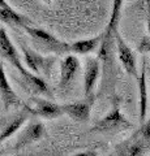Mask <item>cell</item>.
<instances>
[{
  "label": "cell",
  "mask_w": 150,
  "mask_h": 156,
  "mask_svg": "<svg viewBox=\"0 0 150 156\" xmlns=\"http://www.w3.org/2000/svg\"><path fill=\"white\" fill-rule=\"evenodd\" d=\"M24 29L29 34V37L33 39V42L39 47H42L43 50H46L48 52L59 53V55H63V53H67L71 51V46L68 43L57 39L55 35H52L51 33L43 30V29L31 26V25L24 26Z\"/></svg>",
  "instance_id": "1"
},
{
  "label": "cell",
  "mask_w": 150,
  "mask_h": 156,
  "mask_svg": "<svg viewBox=\"0 0 150 156\" xmlns=\"http://www.w3.org/2000/svg\"><path fill=\"white\" fill-rule=\"evenodd\" d=\"M132 128H133L132 122L122 113L119 105L115 104L114 108L94 125L93 131L94 133H107V131L125 130V129H132Z\"/></svg>",
  "instance_id": "2"
},
{
  "label": "cell",
  "mask_w": 150,
  "mask_h": 156,
  "mask_svg": "<svg viewBox=\"0 0 150 156\" xmlns=\"http://www.w3.org/2000/svg\"><path fill=\"white\" fill-rule=\"evenodd\" d=\"M0 56H2L3 58H5L9 64L16 68V69L18 70V73H20L21 78L25 77L27 73L30 72L27 68L24 66L22 61H21V57H20V55H18L16 47H14L12 41L9 39L5 29H3V27H0Z\"/></svg>",
  "instance_id": "3"
},
{
  "label": "cell",
  "mask_w": 150,
  "mask_h": 156,
  "mask_svg": "<svg viewBox=\"0 0 150 156\" xmlns=\"http://www.w3.org/2000/svg\"><path fill=\"white\" fill-rule=\"evenodd\" d=\"M125 0H112V9H111V14H110V20L107 22V26L104 29V33L102 34V42H101V51H99V57L104 58L106 53L108 50V43L111 41V37H114V34L116 33L118 29L120 17H122V9H123V4Z\"/></svg>",
  "instance_id": "4"
},
{
  "label": "cell",
  "mask_w": 150,
  "mask_h": 156,
  "mask_svg": "<svg viewBox=\"0 0 150 156\" xmlns=\"http://www.w3.org/2000/svg\"><path fill=\"white\" fill-rule=\"evenodd\" d=\"M31 101H33V107L25 104V108L29 113H33L34 116L47 119V120H52V119H56V117L64 115L63 113L61 105L54 103V101L39 99V98H33Z\"/></svg>",
  "instance_id": "5"
},
{
  "label": "cell",
  "mask_w": 150,
  "mask_h": 156,
  "mask_svg": "<svg viewBox=\"0 0 150 156\" xmlns=\"http://www.w3.org/2000/svg\"><path fill=\"white\" fill-rule=\"evenodd\" d=\"M114 35H115L116 51H118L119 61L122 62L124 70L127 72L129 76H133V77L137 78L138 70H137V64H136V57H134V53L129 48V46L125 43L124 39L118 34V31H116Z\"/></svg>",
  "instance_id": "6"
},
{
  "label": "cell",
  "mask_w": 150,
  "mask_h": 156,
  "mask_svg": "<svg viewBox=\"0 0 150 156\" xmlns=\"http://www.w3.org/2000/svg\"><path fill=\"white\" fill-rule=\"evenodd\" d=\"M21 51L24 55V60L27 66V69L33 73H46L48 74V70L52 65V60L47 58L45 56H42L41 53H38L37 51L31 50L25 44H21Z\"/></svg>",
  "instance_id": "7"
},
{
  "label": "cell",
  "mask_w": 150,
  "mask_h": 156,
  "mask_svg": "<svg viewBox=\"0 0 150 156\" xmlns=\"http://www.w3.org/2000/svg\"><path fill=\"white\" fill-rule=\"evenodd\" d=\"M99 73H101L99 58L97 57L88 58L85 65V72H84V92H85L86 99H90L93 96L95 85L99 78Z\"/></svg>",
  "instance_id": "8"
},
{
  "label": "cell",
  "mask_w": 150,
  "mask_h": 156,
  "mask_svg": "<svg viewBox=\"0 0 150 156\" xmlns=\"http://www.w3.org/2000/svg\"><path fill=\"white\" fill-rule=\"evenodd\" d=\"M45 126H43L41 122H31L29 124L24 131L20 134V136L17 138L16 143L13 146V150L14 151H20L22 148H25L26 146L31 144L39 140L43 135H45Z\"/></svg>",
  "instance_id": "9"
},
{
  "label": "cell",
  "mask_w": 150,
  "mask_h": 156,
  "mask_svg": "<svg viewBox=\"0 0 150 156\" xmlns=\"http://www.w3.org/2000/svg\"><path fill=\"white\" fill-rule=\"evenodd\" d=\"M138 83V109H140V124L146 121L148 113V82H146V58H142L141 62V72L137 76Z\"/></svg>",
  "instance_id": "10"
},
{
  "label": "cell",
  "mask_w": 150,
  "mask_h": 156,
  "mask_svg": "<svg viewBox=\"0 0 150 156\" xmlns=\"http://www.w3.org/2000/svg\"><path fill=\"white\" fill-rule=\"evenodd\" d=\"M149 147H150L149 140L144 139L138 134V131H136L127 142L120 146L118 154L122 156H144Z\"/></svg>",
  "instance_id": "11"
},
{
  "label": "cell",
  "mask_w": 150,
  "mask_h": 156,
  "mask_svg": "<svg viewBox=\"0 0 150 156\" xmlns=\"http://www.w3.org/2000/svg\"><path fill=\"white\" fill-rule=\"evenodd\" d=\"M80 60L75 55H67L60 61V86H68L80 72Z\"/></svg>",
  "instance_id": "12"
},
{
  "label": "cell",
  "mask_w": 150,
  "mask_h": 156,
  "mask_svg": "<svg viewBox=\"0 0 150 156\" xmlns=\"http://www.w3.org/2000/svg\"><path fill=\"white\" fill-rule=\"evenodd\" d=\"M63 113L69 116L76 122H88L90 119L91 104L89 101H75L61 105Z\"/></svg>",
  "instance_id": "13"
},
{
  "label": "cell",
  "mask_w": 150,
  "mask_h": 156,
  "mask_svg": "<svg viewBox=\"0 0 150 156\" xmlns=\"http://www.w3.org/2000/svg\"><path fill=\"white\" fill-rule=\"evenodd\" d=\"M0 96H2V101L5 109L20 104V99H18L17 94L12 89V86L9 85L5 70H4L2 65H0Z\"/></svg>",
  "instance_id": "14"
},
{
  "label": "cell",
  "mask_w": 150,
  "mask_h": 156,
  "mask_svg": "<svg viewBox=\"0 0 150 156\" xmlns=\"http://www.w3.org/2000/svg\"><path fill=\"white\" fill-rule=\"evenodd\" d=\"M22 80H24V83L26 85V87H29L33 92L45 95L47 98H50V99L52 98V92L50 90V87H48V85L45 82L43 78L38 77L35 73L29 72L25 77H22Z\"/></svg>",
  "instance_id": "15"
},
{
  "label": "cell",
  "mask_w": 150,
  "mask_h": 156,
  "mask_svg": "<svg viewBox=\"0 0 150 156\" xmlns=\"http://www.w3.org/2000/svg\"><path fill=\"white\" fill-rule=\"evenodd\" d=\"M0 21L7 25H12V26H27L31 25V21L29 20L26 16L20 14L14 11L13 8H0Z\"/></svg>",
  "instance_id": "16"
},
{
  "label": "cell",
  "mask_w": 150,
  "mask_h": 156,
  "mask_svg": "<svg viewBox=\"0 0 150 156\" xmlns=\"http://www.w3.org/2000/svg\"><path fill=\"white\" fill-rule=\"evenodd\" d=\"M103 35H97L90 39H82V41H77L73 44H71V51L76 53V55H86L95 51L99 47L101 42H102Z\"/></svg>",
  "instance_id": "17"
},
{
  "label": "cell",
  "mask_w": 150,
  "mask_h": 156,
  "mask_svg": "<svg viewBox=\"0 0 150 156\" xmlns=\"http://www.w3.org/2000/svg\"><path fill=\"white\" fill-rule=\"evenodd\" d=\"M27 120V113L26 112H22V113H18L16 117H13V119L9 121V122L4 126L2 133H0V143H3L4 140H7L8 138H11V136L17 133V130L21 129V126L25 124V121Z\"/></svg>",
  "instance_id": "18"
},
{
  "label": "cell",
  "mask_w": 150,
  "mask_h": 156,
  "mask_svg": "<svg viewBox=\"0 0 150 156\" xmlns=\"http://www.w3.org/2000/svg\"><path fill=\"white\" fill-rule=\"evenodd\" d=\"M138 134L141 135L144 139H146L150 142V119L141 125V129L138 130Z\"/></svg>",
  "instance_id": "19"
},
{
  "label": "cell",
  "mask_w": 150,
  "mask_h": 156,
  "mask_svg": "<svg viewBox=\"0 0 150 156\" xmlns=\"http://www.w3.org/2000/svg\"><path fill=\"white\" fill-rule=\"evenodd\" d=\"M138 51L140 52H149L150 53V38L149 37H145L141 43H140V47H138Z\"/></svg>",
  "instance_id": "20"
},
{
  "label": "cell",
  "mask_w": 150,
  "mask_h": 156,
  "mask_svg": "<svg viewBox=\"0 0 150 156\" xmlns=\"http://www.w3.org/2000/svg\"><path fill=\"white\" fill-rule=\"evenodd\" d=\"M75 156H98V154H97L95 151H84V152L76 154Z\"/></svg>",
  "instance_id": "21"
},
{
  "label": "cell",
  "mask_w": 150,
  "mask_h": 156,
  "mask_svg": "<svg viewBox=\"0 0 150 156\" xmlns=\"http://www.w3.org/2000/svg\"><path fill=\"white\" fill-rule=\"evenodd\" d=\"M0 8H12L5 0H0Z\"/></svg>",
  "instance_id": "22"
},
{
  "label": "cell",
  "mask_w": 150,
  "mask_h": 156,
  "mask_svg": "<svg viewBox=\"0 0 150 156\" xmlns=\"http://www.w3.org/2000/svg\"><path fill=\"white\" fill-rule=\"evenodd\" d=\"M14 156H47V155H37V154H18Z\"/></svg>",
  "instance_id": "23"
},
{
  "label": "cell",
  "mask_w": 150,
  "mask_h": 156,
  "mask_svg": "<svg viewBox=\"0 0 150 156\" xmlns=\"http://www.w3.org/2000/svg\"><path fill=\"white\" fill-rule=\"evenodd\" d=\"M146 11H148V18H150V0H146Z\"/></svg>",
  "instance_id": "24"
},
{
  "label": "cell",
  "mask_w": 150,
  "mask_h": 156,
  "mask_svg": "<svg viewBox=\"0 0 150 156\" xmlns=\"http://www.w3.org/2000/svg\"><path fill=\"white\" fill-rule=\"evenodd\" d=\"M148 37L150 38V18H148Z\"/></svg>",
  "instance_id": "25"
},
{
  "label": "cell",
  "mask_w": 150,
  "mask_h": 156,
  "mask_svg": "<svg viewBox=\"0 0 150 156\" xmlns=\"http://www.w3.org/2000/svg\"><path fill=\"white\" fill-rule=\"evenodd\" d=\"M43 2H45L46 4H51V2H52V0H43Z\"/></svg>",
  "instance_id": "26"
},
{
  "label": "cell",
  "mask_w": 150,
  "mask_h": 156,
  "mask_svg": "<svg viewBox=\"0 0 150 156\" xmlns=\"http://www.w3.org/2000/svg\"><path fill=\"white\" fill-rule=\"evenodd\" d=\"M108 156H114V155H108Z\"/></svg>",
  "instance_id": "27"
}]
</instances>
